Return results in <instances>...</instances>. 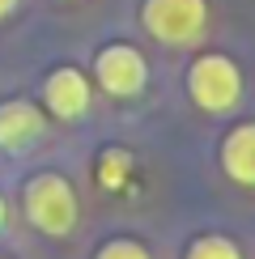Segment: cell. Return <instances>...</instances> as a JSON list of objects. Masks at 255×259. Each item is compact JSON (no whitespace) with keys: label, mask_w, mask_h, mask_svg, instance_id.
Listing matches in <instances>:
<instances>
[{"label":"cell","mask_w":255,"mask_h":259,"mask_svg":"<svg viewBox=\"0 0 255 259\" xmlns=\"http://www.w3.org/2000/svg\"><path fill=\"white\" fill-rule=\"evenodd\" d=\"M187 94L200 111L208 115H226L242 102V72L226 51H204L191 60L187 68Z\"/></svg>","instance_id":"2"},{"label":"cell","mask_w":255,"mask_h":259,"mask_svg":"<svg viewBox=\"0 0 255 259\" xmlns=\"http://www.w3.org/2000/svg\"><path fill=\"white\" fill-rule=\"evenodd\" d=\"M90 98H94L90 77H85L81 68H72V64H60V68L42 81V106L64 123L81 119V115L90 111Z\"/></svg>","instance_id":"5"},{"label":"cell","mask_w":255,"mask_h":259,"mask_svg":"<svg viewBox=\"0 0 255 259\" xmlns=\"http://www.w3.org/2000/svg\"><path fill=\"white\" fill-rule=\"evenodd\" d=\"M5 217H9V212H5V196H0V230H5Z\"/></svg>","instance_id":"12"},{"label":"cell","mask_w":255,"mask_h":259,"mask_svg":"<svg viewBox=\"0 0 255 259\" xmlns=\"http://www.w3.org/2000/svg\"><path fill=\"white\" fill-rule=\"evenodd\" d=\"M94 175H98V183H102L106 191H119L123 183H128V175H132V153L119 149V145L102 149L98 161H94Z\"/></svg>","instance_id":"8"},{"label":"cell","mask_w":255,"mask_h":259,"mask_svg":"<svg viewBox=\"0 0 255 259\" xmlns=\"http://www.w3.org/2000/svg\"><path fill=\"white\" fill-rule=\"evenodd\" d=\"M94 77L111 98H136L149 85V64L132 42H106L94 56Z\"/></svg>","instance_id":"4"},{"label":"cell","mask_w":255,"mask_h":259,"mask_svg":"<svg viewBox=\"0 0 255 259\" xmlns=\"http://www.w3.org/2000/svg\"><path fill=\"white\" fill-rule=\"evenodd\" d=\"M183 259H247V255L230 234H200V238L187 242Z\"/></svg>","instance_id":"9"},{"label":"cell","mask_w":255,"mask_h":259,"mask_svg":"<svg viewBox=\"0 0 255 259\" xmlns=\"http://www.w3.org/2000/svg\"><path fill=\"white\" fill-rule=\"evenodd\" d=\"M42 127H47V119H42V111L34 102H26V98L0 102V149H5V153L30 149L42 136Z\"/></svg>","instance_id":"6"},{"label":"cell","mask_w":255,"mask_h":259,"mask_svg":"<svg viewBox=\"0 0 255 259\" xmlns=\"http://www.w3.org/2000/svg\"><path fill=\"white\" fill-rule=\"evenodd\" d=\"M94 259H153V255H149V246L136 242V238H111V242L98 246Z\"/></svg>","instance_id":"10"},{"label":"cell","mask_w":255,"mask_h":259,"mask_svg":"<svg viewBox=\"0 0 255 259\" xmlns=\"http://www.w3.org/2000/svg\"><path fill=\"white\" fill-rule=\"evenodd\" d=\"M13 9H17V0H0V21H5L9 13H13Z\"/></svg>","instance_id":"11"},{"label":"cell","mask_w":255,"mask_h":259,"mask_svg":"<svg viewBox=\"0 0 255 259\" xmlns=\"http://www.w3.org/2000/svg\"><path fill=\"white\" fill-rule=\"evenodd\" d=\"M221 170H226L230 183L255 191V119L234 123L221 136Z\"/></svg>","instance_id":"7"},{"label":"cell","mask_w":255,"mask_h":259,"mask_svg":"<svg viewBox=\"0 0 255 259\" xmlns=\"http://www.w3.org/2000/svg\"><path fill=\"white\" fill-rule=\"evenodd\" d=\"M141 26L162 47H191L208 30V5L204 0H145Z\"/></svg>","instance_id":"3"},{"label":"cell","mask_w":255,"mask_h":259,"mask_svg":"<svg viewBox=\"0 0 255 259\" xmlns=\"http://www.w3.org/2000/svg\"><path fill=\"white\" fill-rule=\"evenodd\" d=\"M21 204H26L30 225L38 234H47V238H64V234L77 230V217H81L77 191L60 170H38L21 191Z\"/></svg>","instance_id":"1"}]
</instances>
